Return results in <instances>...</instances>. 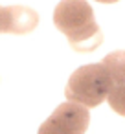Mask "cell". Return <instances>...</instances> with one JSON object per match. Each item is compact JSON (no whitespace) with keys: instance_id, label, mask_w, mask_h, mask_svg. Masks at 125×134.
<instances>
[{"instance_id":"cell-1","label":"cell","mask_w":125,"mask_h":134,"mask_svg":"<svg viewBox=\"0 0 125 134\" xmlns=\"http://www.w3.org/2000/svg\"><path fill=\"white\" fill-rule=\"evenodd\" d=\"M53 24L79 53H90L103 42V33L94 19V9L85 0L59 2L53 11Z\"/></svg>"},{"instance_id":"cell-2","label":"cell","mask_w":125,"mask_h":134,"mask_svg":"<svg viewBox=\"0 0 125 134\" xmlns=\"http://www.w3.org/2000/svg\"><path fill=\"white\" fill-rule=\"evenodd\" d=\"M112 88L114 83L107 68L101 63H96V64L81 66L70 75L64 88V96L70 103L81 105L85 108H92L101 105Z\"/></svg>"},{"instance_id":"cell-3","label":"cell","mask_w":125,"mask_h":134,"mask_svg":"<svg viewBox=\"0 0 125 134\" xmlns=\"http://www.w3.org/2000/svg\"><path fill=\"white\" fill-rule=\"evenodd\" d=\"M88 123V108L66 101L50 114V118L39 127L37 134H85Z\"/></svg>"},{"instance_id":"cell-4","label":"cell","mask_w":125,"mask_h":134,"mask_svg":"<svg viewBox=\"0 0 125 134\" xmlns=\"http://www.w3.org/2000/svg\"><path fill=\"white\" fill-rule=\"evenodd\" d=\"M39 13L26 6H8L2 8L0 15V33L24 35L37 28Z\"/></svg>"},{"instance_id":"cell-5","label":"cell","mask_w":125,"mask_h":134,"mask_svg":"<svg viewBox=\"0 0 125 134\" xmlns=\"http://www.w3.org/2000/svg\"><path fill=\"white\" fill-rule=\"evenodd\" d=\"M101 64L107 68L108 75L112 77L114 86H123L125 85V50H118V52H112V53L105 55Z\"/></svg>"},{"instance_id":"cell-6","label":"cell","mask_w":125,"mask_h":134,"mask_svg":"<svg viewBox=\"0 0 125 134\" xmlns=\"http://www.w3.org/2000/svg\"><path fill=\"white\" fill-rule=\"evenodd\" d=\"M107 101L114 112L125 118V85L123 86H114L110 94L107 96Z\"/></svg>"},{"instance_id":"cell-7","label":"cell","mask_w":125,"mask_h":134,"mask_svg":"<svg viewBox=\"0 0 125 134\" xmlns=\"http://www.w3.org/2000/svg\"><path fill=\"white\" fill-rule=\"evenodd\" d=\"M96 2H101V4H114V2H119V0H96Z\"/></svg>"},{"instance_id":"cell-8","label":"cell","mask_w":125,"mask_h":134,"mask_svg":"<svg viewBox=\"0 0 125 134\" xmlns=\"http://www.w3.org/2000/svg\"><path fill=\"white\" fill-rule=\"evenodd\" d=\"M0 15H2V6H0Z\"/></svg>"}]
</instances>
